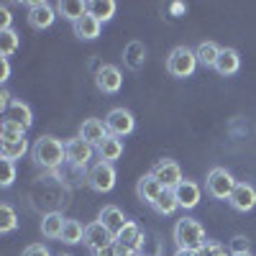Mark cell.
Here are the masks:
<instances>
[{
	"mask_svg": "<svg viewBox=\"0 0 256 256\" xmlns=\"http://www.w3.org/2000/svg\"><path fill=\"white\" fill-rule=\"evenodd\" d=\"M28 26L36 28V31H44L54 24L56 18V10L52 3H46V0H34V3H28Z\"/></svg>",
	"mask_w": 256,
	"mask_h": 256,
	"instance_id": "52a82bcc",
	"label": "cell"
},
{
	"mask_svg": "<svg viewBox=\"0 0 256 256\" xmlns=\"http://www.w3.org/2000/svg\"><path fill=\"white\" fill-rule=\"evenodd\" d=\"M110 134H108V126H105V120H98V118H88L82 123V128H80V138H84L88 144H92L95 148L108 138Z\"/></svg>",
	"mask_w": 256,
	"mask_h": 256,
	"instance_id": "5bb4252c",
	"label": "cell"
},
{
	"mask_svg": "<svg viewBox=\"0 0 256 256\" xmlns=\"http://www.w3.org/2000/svg\"><path fill=\"white\" fill-rule=\"evenodd\" d=\"M236 184H238V182L233 180V174L228 172V169H223V166L210 169V174H208V180H205L208 195L216 198V200H228L230 192L236 190Z\"/></svg>",
	"mask_w": 256,
	"mask_h": 256,
	"instance_id": "277c9868",
	"label": "cell"
},
{
	"mask_svg": "<svg viewBox=\"0 0 256 256\" xmlns=\"http://www.w3.org/2000/svg\"><path fill=\"white\" fill-rule=\"evenodd\" d=\"M31 156L38 166L44 169H54L62 162H67V144H62L54 136H41L36 138V144L31 146Z\"/></svg>",
	"mask_w": 256,
	"mask_h": 256,
	"instance_id": "6da1fadb",
	"label": "cell"
},
{
	"mask_svg": "<svg viewBox=\"0 0 256 256\" xmlns=\"http://www.w3.org/2000/svg\"><path fill=\"white\" fill-rule=\"evenodd\" d=\"M233 256H251V254H233Z\"/></svg>",
	"mask_w": 256,
	"mask_h": 256,
	"instance_id": "b9f144b4",
	"label": "cell"
},
{
	"mask_svg": "<svg viewBox=\"0 0 256 256\" xmlns=\"http://www.w3.org/2000/svg\"><path fill=\"white\" fill-rule=\"evenodd\" d=\"M159 216H172V212L180 208V202H177V198H174V192L172 190H164L162 195H159V200L152 205Z\"/></svg>",
	"mask_w": 256,
	"mask_h": 256,
	"instance_id": "83f0119b",
	"label": "cell"
},
{
	"mask_svg": "<svg viewBox=\"0 0 256 256\" xmlns=\"http://www.w3.org/2000/svg\"><path fill=\"white\" fill-rule=\"evenodd\" d=\"M136 192H138V200H141V202L154 205V202L159 200V195L164 192V187H162V182H159L154 174H144V177L138 180V184H136Z\"/></svg>",
	"mask_w": 256,
	"mask_h": 256,
	"instance_id": "9a60e30c",
	"label": "cell"
},
{
	"mask_svg": "<svg viewBox=\"0 0 256 256\" xmlns=\"http://www.w3.org/2000/svg\"><path fill=\"white\" fill-rule=\"evenodd\" d=\"M116 3L113 0H90L88 3V13L92 16V18H98L100 24H105V20H110L113 16H116Z\"/></svg>",
	"mask_w": 256,
	"mask_h": 256,
	"instance_id": "484cf974",
	"label": "cell"
},
{
	"mask_svg": "<svg viewBox=\"0 0 256 256\" xmlns=\"http://www.w3.org/2000/svg\"><path fill=\"white\" fill-rule=\"evenodd\" d=\"M230 251L233 254H248V238L246 236H236L230 241Z\"/></svg>",
	"mask_w": 256,
	"mask_h": 256,
	"instance_id": "e575fe53",
	"label": "cell"
},
{
	"mask_svg": "<svg viewBox=\"0 0 256 256\" xmlns=\"http://www.w3.org/2000/svg\"><path fill=\"white\" fill-rule=\"evenodd\" d=\"M105 126H108V134L116 136V138H123L128 134H134V128H136V120L131 116V110H126V108H116L108 113V118H105Z\"/></svg>",
	"mask_w": 256,
	"mask_h": 256,
	"instance_id": "ba28073f",
	"label": "cell"
},
{
	"mask_svg": "<svg viewBox=\"0 0 256 256\" xmlns=\"http://www.w3.org/2000/svg\"><path fill=\"white\" fill-rule=\"evenodd\" d=\"M174 256H198V251H184V248H177Z\"/></svg>",
	"mask_w": 256,
	"mask_h": 256,
	"instance_id": "60d3db41",
	"label": "cell"
},
{
	"mask_svg": "<svg viewBox=\"0 0 256 256\" xmlns=\"http://www.w3.org/2000/svg\"><path fill=\"white\" fill-rule=\"evenodd\" d=\"M0 164H3V180H0V184L10 187L13 180H16V166H13V162H8V159H0Z\"/></svg>",
	"mask_w": 256,
	"mask_h": 256,
	"instance_id": "836d02e7",
	"label": "cell"
},
{
	"mask_svg": "<svg viewBox=\"0 0 256 256\" xmlns=\"http://www.w3.org/2000/svg\"><path fill=\"white\" fill-rule=\"evenodd\" d=\"M64 226H67V218H62V212H46V216L41 218V236L62 238Z\"/></svg>",
	"mask_w": 256,
	"mask_h": 256,
	"instance_id": "44dd1931",
	"label": "cell"
},
{
	"mask_svg": "<svg viewBox=\"0 0 256 256\" xmlns=\"http://www.w3.org/2000/svg\"><path fill=\"white\" fill-rule=\"evenodd\" d=\"M184 10H187L184 3H172V16H180V13H184Z\"/></svg>",
	"mask_w": 256,
	"mask_h": 256,
	"instance_id": "ab89813d",
	"label": "cell"
},
{
	"mask_svg": "<svg viewBox=\"0 0 256 256\" xmlns=\"http://www.w3.org/2000/svg\"><path fill=\"white\" fill-rule=\"evenodd\" d=\"M116 244H120V246H126V248H131L134 254H138V248H141V244H144V233H141V228H138L136 223L128 220V226L116 236Z\"/></svg>",
	"mask_w": 256,
	"mask_h": 256,
	"instance_id": "ac0fdd59",
	"label": "cell"
},
{
	"mask_svg": "<svg viewBox=\"0 0 256 256\" xmlns=\"http://www.w3.org/2000/svg\"><path fill=\"white\" fill-rule=\"evenodd\" d=\"M174 241H177V248L198 251L205 244V230L195 218H182L174 226Z\"/></svg>",
	"mask_w": 256,
	"mask_h": 256,
	"instance_id": "7a4b0ae2",
	"label": "cell"
},
{
	"mask_svg": "<svg viewBox=\"0 0 256 256\" xmlns=\"http://www.w3.org/2000/svg\"><path fill=\"white\" fill-rule=\"evenodd\" d=\"M98 156H100V162H108V164H113L116 159H120V154H123V144H120V138H116V136H108L98 148Z\"/></svg>",
	"mask_w": 256,
	"mask_h": 256,
	"instance_id": "603a6c76",
	"label": "cell"
},
{
	"mask_svg": "<svg viewBox=\"0 0 256 256\" xmlns=\"http://www.w3.org/2000/svg\"><path fill=\"white\" fill-rule=\"evenodd\" d=\"M123 62H126L128 70H141L144 62H146V46L141 41H131L123 52Z\"/></svg>",
	"mask_w": 256,
	"mask_h": 256,
	"instance_id": "7402d4cb",
	"label": "cell"
},
{
	"mask_svg": "<svg viewBox=\"0 0 256 256\" xmlns=\"http://www.w3.org/2000/svg\"><path fill=\"white\" fill-rule=\"evenodd\" d=\"M84 238V226L80 220H67V226H64L62 230V244H80Z\"/></svg>",
	"mask_w": 256,
	"mask_h": 256,
	"instance_id": "f546056e",
	"label": "cell"
},
{
	"mask_svg": "<svg viewBox=\"0 0 256 256\" xmlns=\"http://www.w3.org/2000/svg\"><path fill=\"white\" fill-rule=\"evenodd\" d=\"M26 131L28 128L16 123V120H3V126H0V138L3 141H20V138H26Z\"/></svg>",
	"mask_w": 256,
	"mask_h": 256,
	"instance_id": "f1b7e54d",
	"label": "cell"
},
{
	"mask_svg": "<svg viewBox=\"0 0 256 256\" xmlns=\"http://www.w3.org/2000/svg\"><path fill=\"white\" fill-rule=\"evenodd\" d=\"M98 220L108 228L113 236H118V233L128 226V220H126V216H123V210L120 208H116V205H105L102 210H100V216H98Z\"/></svg>",
	"mask_w": 256,
	"mask_h": 256,
	"instance_id": "2e32d148",
	"label": "cell"
},
{
	"mask_svg": "<svg viewBox=\"0 0 256 256\" xmlns=\"http://www.w3.org/2000/svg\"><path fill=\"white\" fill-rule=\"evenodd\" d=\"M228 202H230L233 210H238V212H248V210H254V208H256V190H254V184H248V182H238L236 190L230 192Z\"/></svg>",
	"mask_w": 256,
	"mask_h": 256,
	"instance_id": "8fae6325",
	"label": "cell"
},
{
	"mask_svg": "<svg viewBox=\"0 0 256 256\" xmlns=\"http://www.w3.org/2000/svg\"><path fill=\"white\" fill-rule=\"evenodd\" d=\"M18 226V216L10 205H0V233H10Z\"/></svg>",
	"mask_w": 256,
	"mask_h": 256,
	"instance_id": "1f68e13d",
	"label": "cell"
},
{
	"mask_svg": "<svg viewBox=\"0 0 256 256\" xmlns=\"http://www.w3.org/2000/svg\"><path fill=\"white\" fill-rule=\"evenodd\" d=\"M72 28H74V36L77 38H84V41H92V38H98L100 36V28H102V24L98 18H92L90 13L88 16H82L77 24H72Z\"/></svg>",
	"mask_w": 256,
	"mask_h": 256,
	"instance_id": "d6986e66",
	"label": "cell"
},
{
	"mask_svg": "<svg viewBox=\"0 0 256 256\" xmlns=\"http://www.w3.org/2000/svg\"><path fill=\"white\" fill-rule=\"evenodd\" d=\"M113 256H136L131 248H126V246H120V244H113Z\"/></svg>",
	"mask_w": 256,
	"mask_h": 256,
	"instance_id": "f35d334b",
	"label": "cell"
},
{
	"mask_svg": "<svg viewBox=\"0 0 256 256\" xmlns=\"http://www.w3.org/2000/svg\"><path fill=\"white\" fill-rule=\"evenodd\" d=\"M198 256H233L223 244H216V241H205L200 248H198Z\"/></svg>",
	"mask_w": 256,
	"mask_h": 256,
	"instance_id": "d6a6232c",
	"label": "cell"
},
{
	"mask_svg": "<svg viewBox=\"0 0 256 256\" xmlns=\"http://www.w3.org/2000/svg\"><path fill=\"white\" fill-rule=\"evenodd\" d=\"M95 84H98V90L100 92H118L120 90V84H123V74L118 67H113V64H102V67L98 70V77H95Z\"/></svg>",
	"mask_w": 256,
	"mask_h": 256,
	"instance_id": "7c38bea8",
	"label": "cell"
},
{
	"mask_svg": "<svg viewBox=\"0 0 256 256\" xmlns=\"http://www.w3.org/2000/svg\"><path fill=\"white\" fill-rule=\"evenodd\" d=\"M136 256H138V254H136Z\"/></svg>",
	"mask_w": 256,
	"mask_h": 256,
	"instance_id": "ee69618b",
	"label": "cell"
},
{
	"mask_svg": "<svg viewBox=\"0 0 256 256\" xmlns=\"http://www.w3.org/2000/svg\"><path fill=\"white\" fill-rule=\"evenodd\" d=\"M198 70V56H195V49H187V46H177L172 49V54L166 56V72L177 77V80H184V77H192V72Z\"/></svg>",
	"mask_w": 256,
	"mask_h": 256,
	"instance_id": "3957f363",
	"label": "cell"
},
{
	"mask_svg": "<svg viewBox=\"0 0 256 256\" xmlns=\"http://www.w3.org/2000/svg\"><path fill=\"white\" fill-rule=\"evenodd\" d=\"M18 44H20V38H18V34L13 28L10 31H0V54H3L6 59L16 54Z\"/></svg>",
	"mask_w": 256,
	"mask_h": 256,
	"instance_id": "4dcf8cb0",
	"label": "cell"
},
{
	"mask_svg": "<svg viewBox=\"0 0 256 256\" xmlns=\"http://www.w3.org/2000/svg\"><path fill=\"white\" fill-rule=\"evenodd\" d=\"M20 256H52V251H49L44 244H31Z\"/></svg>",
	"mask_w": 256,
	"mask_h": 256,
	"instance_id": "d590c367",
	"label": "cell"
},
{
	"mask_svg": "<svg viewBox=\"0 0 256 256\" xmlns=\"http://www.w3.org/2000/svg\"><path fill=\"white\" fill-rule=\"evenodd\" d=\"M0 31H10V10L0 6Z\"/></svg>",
	"mask_w": 256,
	"mask_h": 256,
	"instance_id": "8d00e7d4",
	"label": "cell"
},
{
	"mask_svg": "<svg viewBox=\"0 0 256 256\" xmlns=\"http://www.w3.org/2000/svg\"><path fill=\"white\" fill-rule=\"evenodd\" d=\"M59 256H70V254H59Z\"/></svg>",
	"mask_w": 256,
	"mask_h": 256,
	"instance_id": "7bdbcfd3",
	"label": "cell"
},
{
	"mask_svg": "<svg viewBox=\"0 0 256 256\" xmlns=\"http://www.w3.org/2000/svg\"><path fill=\"white\" fill-rule=\"evenodd\" d=\"M8 77H10V62H8L6 56H0V80L6 82Z\"/></svg>",
	"mask_w": 256,
	"mask_h": 256,
	"instance_id": "74e56055",
	"label": "cell"
},
{
	"mask_svg": "<svg viewBox=\"0 0 256 256\" xmlns=\"http://www.w3.org/2000/svg\"><path fill=\"white\" fill-rule=\"evenodd\" d=\"M241 70V56L236 49H223L218 62H216V72L220 77H230V74H236Z\"/></svg>",
	"mask_w": 256,
	"mask_h": 256,
	"instance_id": "e0dca14e",
	"label": "cell"
},
{
	"mask_svg": "<svg viewBox=\"0 0 256 256\" xmlns=\"http://www.w3.org/2000/svg\"><path fill=\"white\" fill-rule=\"evenodd\" d=\"M84 246H88L92 254H100V251H105V248H110L113 244H116V236L105 228L100 220H95V223H90V226H84Z\"/></svg>",
	"mask_w": 256,
	"mask_h": 256,
	"instance_id": "5b68a950",
	"label": "cell"
},
{
	"mask_svg": "<svg viewBox=\"0 0 256 256\" xmlns=\"http://www.w3.org/2000/svg\"><path fill=\"white\" fill-rule=\"evenodd\" d=\"M152 174L162 182L164 190H174V187L182 182V169H180V164L172 162V159H162V162H156L154 169H152Z\"/></svg>",
	"mask_w": 256,
	"mask_h": 256,
	"instance_id": "30bf717a",
	"label": "cell"
},
{
	"mask_svg": "<svg viewBox=\"0 0 256 256\" xmlns=\"http://www.w3.org/2000/svg\"><path fill=\"white\" fill-rule=\"evenodd\" d=\"M98 152H95V146L92 144H88L84 138H72V141H67V162L72 164V166H77V169H82V166H88L90 164V159L95 156Z\"/></svg>",
	"mask_w": 256,
	"mask_h": 256,
	"instance_id": "9c48e42d",
	"label": "cell"
},
{
	"mask_svg": "<svg viewBox=\"0 0 256 256\" xmlns=\"http://www.w3.org/2000/svg\"><path fill=\"white\" fill-rule=\"evenodd\" d=\"M88 184L95 192H110L116 187V169H113V164H108V162L92 164L90 172H88Z\"/></svg>",
	"mask_w": 256,
	"mask_h": 256,
	"instance_id": "8992f818",
	"label": "cell"
},
{
	"mask_svg": "<svg viewBox=\"0 0 256 256\" xmlns=\"http://www.w3.org/2000/svg\"><path fill=\"white\" fill-rule=\"evenodd\" d=\"M172 192H174V198H177L180 208H184V210L198 208V202H200V198H202L200 184H198V182H192V180H182Z\"/></svg>",
	"mask_w": 256,
	"mask_h": 256,
	"instance_id": "4fadbf2b",
	"label": "cell"
},
{
	"mask_svg": "<svg viewBox=\"0 0 256 256\" xmlns=\"http://www.w3.org/2000/svg\"><path fill=\"white\" fill-rule=\"evenodd\" d=\"M6 120H16L20 126H26L31 128L34 126V113L26 102H20V100H10V105L6 108Z\"/></svg>",
	"mask_w": 256,
	"mask_h": 256,
	"instance_id": "ffe728a7",
	"label": "cell"
},
{
	"mask_svg": "<svg viewBox=\"0 0 256 256\" xmlns=\"http://www.w3.org/2000/svg\"><path fill=\"white\" fill-rule=\"evenodd\" d=\"M220 46L218 44H212V41H202V44H198L195 49V56H198V64H202V67H212L216 70V62L220 56Z\"/></svg>",
	"mask_w": 256,
	"mask_h": 256,
	"instance_id": "cb8c5ba5",
	"label": "cell"
},
{
	"mask_svg": "<svg viewBox=\"0 0 256 256\" xmlns=\"http://www.w3.org/2000/svg\"><path fill=\"white\" fill-rule=\"evenodd\" d=\"M28 152V141L20 138V141H0V159H8L16 162Z\"/></svg>",
	"mask_w": 256,
	"mask_h": 256,
	"instance_id": "4316f807",
	"label": "cell"
},
{
	"mask_svg": "<svg viewBox=\"0 0 256 256\" xmlns=\"http://www.w3.org/2000/svg\"><path fill=\"white\" fill-rule=\"evenodd\" d=\"M56 10H59L64 18H67V20L77 24L82 16H88V3H82V0H59V3H56Z\"/></svg>",
	"mask_w": 256,
	"mask_h": 256,
	"instance_id": "d4e9b609",
	"label": "cell"
}]
</instances>
